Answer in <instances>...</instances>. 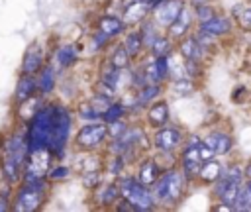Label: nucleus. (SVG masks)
<instances>
[{
    "label": "nucleus",
    "mask_w": 251,
    "mask_h": 212,
    "mask_svg": "<svg viewBox=\"0 0 251 212\" xmlns=\"http://www.w3.org/2000/svg\"><path fill=\"white\" fill-rule=\"evenodd\" d=\"M200 145V143H198ZM198 145H186V149H184V155H182V159H190V161H200V157H198Z\"/></svg>",
    "instance_id": "obj_41"
},
{
    "label": "nucleus",
    "mask_w": 251,
    "mask_h": 212,
    "mask_svg": "<svg viewBox=\"0 0 251 212\" xmlns=\"http://www.w3.org/2000/svg\"><path fill=\"white\" fill-rule=\"evenodd\" d=\"M239 22L243 27H251V8H245L243 12H239Z\"/></svg>",
    "instance_id": "obj_44"
},
{
    "label": "nucleus",
    "mask_w": 251,
    "mask_h": 212,
    "mask_svg": "<svg viewBox=\"0 0 251 212\" xmlns=\"http://www.w3.org/2000/svg\"><path fill=\"white\" fill-rule=\"evenodd\" d=\"M80 116H82V118H88V120H96V118H100V114H96V112L90 108V104L84 106V108L80 110Z\"/></svg>",
    "instance_id": "obj_45"
},
{
    "label": "nucleus",
    "mask_w": 251,
    "mask_h": 212,
    "mask_svg": "<svg viewBox=\"0 0 251 212\" xmlns=\"http://www.w3.org/2000/svg\"><path fill=\"white\" fill-rule=\"evenodd\" d=\"M229 27H231V24H229L227 18H218V16H214V18H210V20H206V22H200V29L212 33L214 37L227 33Z\"/></svg>",
    "instance_id": "obj_12"
},
{
    "label": "nucleus",
    "mask_w": 251,
    "mask_h": 212,
    "mask_svg": "<svg viewBox=\"0 0 251 212\" xmlns=\"http://www.w3.org/2000/svg\"><path fill=\"white\" fill-rule=\"evenodd\" d=\"M110 104H112V102H110V98H108V96H104V94H100V92L90 100V108H92L96 114H100V116H102V112H104Z\"/></svg>",
    "instance_id": "obj_35"
},
{
    "label": "nucleus",
    "mask_w": 251,
    "mask_h": 212,
    "mask_svg": "<svg viewBox=\"0 0 251 212\" xmlns=\"http://www.w3.org/2000/svg\"><path fill=\"white\" fill-rule=\"evenodd\" d=\"M122 29H124V22L118 20V18H114V16H104V18L98 22V31H102V33L108 35V37L118 35Z\"/></svg>",
    "instance_id": "obj_16"
},
{
    "label": "nucleus",
    "mask_w": 251,
    "mask_h": 212,
    "mask_svg": "<svg viewBox=\"0 0 251 212\" xmlns=\"http://www.w3.org/2000/svg\"><path fill=\"white\" fill-rule=\"evenodd\" d=\"M43 65V51L37 43H31L25 53H24V59H22V73L25 75H35Z\"/></svg>",
    "instance_id": "obj_9"
},
{
    "label": "nucleus",
    "mask_w": 251,
    "mask_h": 212,
    "mask_svg": "<svg viewBox=\"0 0 251 212\" xmlns=\"http://www.w3.org/2000/svg\"><path fill=\"white\" fill-rule=\"evenodd\" d=\"M75 59H76V49H75L73 45H63V47H59V51H57V61H59L63 67L75 63Z\"/></svg>",
    "instance_id": "obj_25"
},
{
    "label": "nucleus",
    "mask_w": 251,
    "mask_h": 212,
    "mask_svg": "<svg viewBox=\"0 0 251 212\" xmlns=\"http://www.w3.org/2000/svg\"><path fill=\"white\" fill-rule=\"evenodd\" d=\"M37 88V80L31 77V75H22V79L18 80V86H16V100L18 102H24V100H29L33 96Z\"/></svg>",
    "instance_id": "obj_11"
},
{
    "label": "nucleus",
    "mask_w": 251,
    "mask_h": 212,
    "mask_svg": "<svg viewBox=\"0 0 251 212\" xmlns=\"http://www.w3.org/2000/svg\"><path fill=\"white\" fill-rule=\"evenodd\" d=\"M155 65H157V73L163 79L169 77V63H167V55H161V57H155Z\"/></svg>",
    "instance_id": "obj_38"
},
{
    "label": "nucleus",
    "mask_w": 251,
    "mask_h": 212,
    "mask_svg": "<svg viewBox=\"0 0 251 212\" xmlns=\"http://www.w3.org/2000/svg\"><path fill=\"white\" fill-rule=\"evenodd\" d=\"M192 90H194V84H192L188 79H176V80L173 82V92H175L176 96H188Z\"/></svg>",
    "instance_id": "obj_29"
},
{
    "label": "nucleus",
    "mask_w": 251,
    "mask_h": 212,
    "mask_svg": "<svg viewBox=\"0 0 251 212\" xmlns=\"http://www.w3.org/2000/svg\"><path fill=\"white\" fill-rule=\"evenodd\" d=\"M220 173H222V165H220V163H216L214 159L204 161V165H200V171H198V175H200L204 181H208V183L218 181Z\"/></svg>",
    "instance_id": "obj_20"
},
{
    "label": "nucleus",
    "mask_w": 251,
    "mask_h": 212,
    "mask_svg": "<svg viewBox=\"0 0 251 212\" xmlns=\"http://www.w3.org/2000/svg\"><path fill=\"white\" fill-rule=\"evenodd\" d=\"M27 139L24 132H14L4 147V155H2V171L6 175L8 181H16L20 177V173L25 167V159H27Z\"/></svg>",
    "instance_id": "obj_1"
},
{
    "label": "nucleus",
    "mask_w": 251,
    "mask_h": 212,
    "mask_svg": "<svg viewBox=\"0 0 251 212\" xmlns=\"http://www.w3.org/2000/svg\"><path fill=\"white\" fill-rule=\"evenodd\" d=\"M184 8V4H182V0H161L159 2V6H157V10H155V22L159 24V26H163V27H167L176 16H178V12Z\"/></svg>",
    "instance_id": "obj_8"
},
{
    "label": "nucleus",
    "mask_w": 251,
    "mask_h": 212,
    "mask_svg": "<svg viewBox=\"0 0 251 212\" xmlns=\"http://www.w3.org/2000/svg\"><path fill=\"white\" fill-rule=\"evenodd\" d=\"M188 24H190V14H188L186 8H182V10L178 12V16H176L167 27H169V33H171L173 37H180V35L188 29Z\"/></svg>",
    "instance_id": "obj_15"
},
{
    "label": "nucleus",
    "mask_w": 251,
    "mask_h": 212,
    "mask_svg": "<svg viewBox=\"0 0 251 212\" xmlns=\"http://www.w3.org/2000/svg\"><path fill=\"white\" fill-rule=\"evenodd\" d=\"M159 175V165L155 161H145L139 167V183L143 186H151Z\"/></svg>",
    "instance_id": "obj_18"
},
{
    "label": "nucleus",
    "mask_w": 251,
    "mask_h": 212,
    "mask_svg": "<svg viewBox=\"0 0 251 212\" xmlns=\"http://www.w3.org/2000/svg\"><path fill=\"white\" fill-rule=\"evenodd\" d=\"M53 106H43V108L35 110V114L31 118V124H29V130L25 133L27 151L47 149L49 135H51V122H53Z\"/></svg>",
    "instance_id": "obj_2"
},
{
    "label": "nucleus",
    "mask_w": 251,
    "mask_h": 212,
    "mask_svg": "<svg viewBox=\"0 0 251 212\" xmlns=\"http://www.w3.org/2000/svg\"><path fill=\"white\" fill-rule=\"evenodd\" d=\"M198 157H200V161H210L216 157V151L212 147H208L206 143H200L198 145Z\"/></svg>",
    "instance_id": "obj_39"
},
{
    "label": "nucleus",
    "mask_w": 251,
    "mask_h": 212,
    "mask_svg": "<svg viewBox=\"0 0 251 212\" xmlns=\"http://www.w3.org/2000/svg\"><path fill=\"white\" fill-rule=\"evenodd\" d=\"M147 120H149L153 126H163V124H167V120H169V106H167L165 102H155V104L149 108V112H147Z\"/></svg>",
    "instance_id": "obj_17"
},
{
    "label": "nucleus",
    "mask_w": 251,
    "mask_h": 212,
    "mask_svg": "<svg viewBox=\"0 0 251 212\" xmlns=\"http://www.w3.org/2000/svg\"><path fill=\"white\" fill-rule=\"evenodd\" d=\"M245 188H247V192H249V196H251V179L247 181V185H245Z\"/></svg>",
    "instance_id": "obj_48"
},
{
    "label": "nucleus",
    "mask_w": 251,
    "mask_h": 212,
    "mask_svg": "<svg viewBox=\"0 0 251 212\" xmlns=\"http://www.w3.org/2000/svg\"><path fill=\"white\" fill-rule=\"evenodd\" d=\"M145 14H147V6H145L141 0L131 2V4H127V6H126L124 22H126V24H135V22H139Z\"/></svg>",
    "instance_id": "obj_19"
},
{
    "label": "nucleus",
    "mask_w": 251,
    "mask_h": 212,
    "mask_svg": "<svg viewBox=\"0 0 251 212\" xmlns=\"http://www.w3.org/2000/svg\"><path fill=\"white\" fill-rule=\"evenodd\" d=\"M8 210H10V202H8V198L0 196V212H8Z\"/></svg>",
    "instance_id": "obj_47"
},
{
    "label": "nucleus",
    "mask_w": 251,
    "mask_h": 212,
    "mask_svg": "<svg viewBox=\"0 0 251 212\" xmlns=\"http://www.w3.org/2000/svg\"><path fill=\"white\" fill-rule=\"evenodd\" d=\"M127 63H129V53H127L124 47H118V49L114 51L112 59H110V65H112L114 69H126Z\"/></svg>",
    "instance_id": "obj_27"
},
{
    "label": "nucleus",
    "mask_w": 251,
    "mask_h": 212,
    "mask_svg": "<svg viewBox=\"0 0 251 212\" xmlns=\"http://www.w3.org/2000/svg\"><path fill=\"white\" fill-rule=\"evenodd\" d=\"M167 63H169V75L176 80V79H188V73H186V67H184V61L176 59V57H167Z\"/></svg>",
    "instance_id": "obj_22"
},
{
    "label": "nucleus",
    "mask_w": 251,
    "mask_h": 212,
    "mask_svg": "<svg viewBox=\"0 0 251 212\" xmlns=\"http://www.w3.org/2000/svg\"><path fill=\"white\" fill-rule=\"evenodd\" d=\"M151 47H153V53H155V57H161V55H169V51H171V41H169L167 37H159V35H157V39L151 43Z\"/></svg>",
    "instance_id": "obj_33"
},
{
    "label": "nucleus",
    "mask_w": 251,
    "mask_h": 212,
    "mask_svg": "<svg viewBox=\"0 0 251 212\" xmlns=\"http://www.w3.org/2000/svg\"><path fill=\"white\" fill-rule=\"evenodd\" d=\"M200 165H202V161H190V159H182V169H184V175H186V177H194V175H198Z\"/></svg>",
    "instance_id": "obj_37"
},
{
    "label": "nucleus",
    "mask_w": 251,
    "mask_h": 212,
    "mask_svg": "<svg viewBox=\"0 0 251 212\" xmlns=\"http://www.w3.org/2000/svg\"><path fill=\"white\" fill-rule=\"evenodd\" d=\"M118 196H120V188H118V185H114V183L104 185L102 190H100V202H104V204L114 202Z\"/></svg>",
    "instance_id": "obj_28"
},
{
    "label": "nucleus",
    "mask_w": 251,
    "mask_h": 212,
    "mask_svg": "<svg viewBox=\"0 0 251 212\" xmlns=\"http://www.w3.org/2000/svg\"><path fill=\"white\" fill-rule=\"evenodd\" d=\"M231 208H233V210H239V212H249V210H251V196H249L247 188H239V190H237Z\"/></svg>",
    "instance_id": "obj_23"
},
{
    "label": "nucleus",
    "mask_w": 251,
    "mask_h": 212,
    "mask_svg": "<svg viewBox=\"0 0 251 212\" xmlns=\"http://www.w3.org/2000/svg\"><path fill=\"white\" fill-rule=\"evenodd\" d=\"M41 73H39V79H37V88L43 92V94H47V92H51L53 90V86H55V75H53V69L51 67H43V69H39Z\"/></svg>",
    "instance_id": "obj_21"
},
{
    "label": "nucleus",
    "mask_w": 251,
    "mask_h": 212,
    "mask_svg": "<svg viewBox=\"0 0 251 212\" xmlns=\"http://www.w3.org/2000/svg\"><path fill=\"white\" fill-rule=\"evenodd\" d=\"M159 84L157 82H149V84H143V88H139V94H137V104H145L149 102L151 98H155L159 94Z\"/></svg>",
    "instance_id": "obj_24"
},
{
    "label": "nucleus",
    "mask_w": 251,
    "mask_h": 212,
    "mask_svg": "<svg viewBox=\"0 0 251 212\" xmlns=\"http://www.w3.org/2000/svg\"><path fill=\"white\" fill-rule=\"evenodd\" d=\"M153 141H155V147H159L161 151H171L182 141V133L176 128H163L155 133Z\"/></svg>",
    "instance_id": "obj_10"
},
{
    "label": "nucleus",
    "mask_w": 251,
    "mask_h": 212,
    "mask_svg": "<svg viewBox=\"0 0 251 212\" xmlns=\"http://www.w3.org/2000/svg\"><path fill=\"white\" fill-rule=\"evenodd\" d=\"M108 133H110V137L112 139H116V137H120L127 128H126V124L122 122V118H118V120H112V122H108Z\"/></svg>",
    "instance_id": "obj_36"
},
{
    "label": "nucleus",
    "mask_w": 251,
    "mask_h": 212,
    "mask_svg": "<svg viewBox=\"0 0 251 212\" xmlns=\"http://www.w3.org/2000/svg\"><path fill=\"white\" fill-rule=\"evenodd\" d=\"M143 75H145V79H147V82H161V77H159V73H157V65H155V57H151L147 63H145V67H143Z\"/></svg>",
    "instance_id": "obj_30"
},
{
    "label": "nucleus",
    "mask_w": 251,
    "mask_h": 212,
    "mask_svg": "<svg viewBox=\"0 0 251 212\" xmlns=\"http://www.w3.org/2000/svg\"><path fill=\"white\" fill-rule=\"evenodd\" d=\"M245 175L251 179V163H249V167H247V171H245Z\"/></svg>",
    "instance_id": "obj_49"
},
{
    "label": "nucleus",
    "mask_w": 251,
    "mask_h": 212,
    "mask_svg": "<svg viewBox=\"0 0 251 212\" xmlns=\"http://www.w3.org/2000/svg\"><path fill=\"white\" fill-rule=\"evenodd\" d=\"M122 114H124V106L122 104H110L104 112H102V120L108 124V122H112V120H118V118H122Z\"/></svg>",
    "instance_id": "obj_34"
},
{
    "label": "nucleus",
    "mask_w": 251,
    "mask_h": 212,
    "mask_svg": "<svg viewBox=\"0 0 251 212\" xmlns=\"http://www.w3.org/2000/svg\"><path fill=\"white\" fill-rule=\"evenodd\" d=\"M124 49L129 53V55H135L139 49H141V37L139 33H129L124 41Z\"/></svg>",
    "instance_id": "obj_32"
},
{
    "label": "nucleus",
    "mask_w": 251,
    "mask_h": 212,
    "mask_svg": "<svg viewBox=\"0 0 251 212\" xmlns=\"http://www.w3.org/2000/svg\"><path fill=\"white\" fill-rule=\"evenodd\" d=\"M178 51H180L182 59L202 61V57H204V47H202V45L196 41V37H188V39H184V41L180 43Z\"/></svg>",
    "instance_id": "obj_13"
},
{
    "label": "nucleus",
    "mask_w": 251,
    "mask_h": 212,
    "mask_svg": "<svg viewBox=\"0 0 251 212\" xmlns=\"http://www.w3.org/2000/svg\"><path fill=\"white\" fill-rule=\"evenodd\" d=\"M157 27L153 26V24H143V27H141V31H139V37H141V45H145V47H151V43L157 39Z\"/></svg>",
    "instance_id": "obj_26"
},
{
    "label": "nucleus",
    "mask_w": 251,
    "mask_h": 212,
    "mask_svg": "<svg viewBox=\"0 0 251 212\" xmlns=\"http://www.w3.org/2000/svg\"><path fill=\"white\" fill-rule=\"evenodd\" d=\"M106 135H108L106 124H100V122H98V124H88V126L80 128V132L76 133V143H78L80 147L90 149V147L100 145V143L106 139Z\"/></svg>",
    "instance_id": "obj_7"
},
{
    "label": "nucleus",
    "mask_w": 251,
    "mask_h": 212,
    "mask_svg": "<svg viewBox=\"0 0 251 212\" xmlns=\"http://www.w3.org/2000/svg\"><path fill=\"white\" fill-rule=\"evenodd\" d=\"M182 192V177L178 171H167L163 177H157L153 183V200L155 202H176Z\"/></svg>",
    "instance_id": "obj_4"
},
{
    "label": "nucleus",
    "mask_w": 251,
    "mask_h": 212,
    "mask_svg": "<svg viewBox=\"0 0 251 212\" xmlns=\"http://www.w3.org/2000/svg\"><path fill=\"white\" fill-rule=\"evenodd\" d=\"M196 18H198L200 22H206V20L214 18V10H212L210 6H200L198 12H196Z\"/></svg>",
    "instance_id": "obj_40"
},
{
    "label": "nucleus",
    "mask_w": 251,
    "mask_h": 212,
    "mask_svg": "<svg viewBox=\"0 0 251 212\" xmlns=\"http://www.w3.org/2000/svg\"><path fill=\"white\" fill-rule=\"evenodd\" d=\"M71 133V114L63 106H53V122H51V135L47 149L53 155H61L65 149V143Z\"/></svg>",
    "instance_id": "obj_3"
},
{
    "label": "nucleus",
    "mask_w": 251,
    "mask_h": 212,
    "mask_svg": "<svg viewBox=\"0 0 251 212\" xmlns=\"http://www.w3.org/2000/svg\"><path fill=\"white\" fill-rule=\"evenodd\" d=\"M220 177H224V179H226V181H229V183L239 185V183H241V179H243V171H241L237 165H233V167H229V169H224V167H222Z\"/></svg>",
    "instance_id": "obj_31"
},
{
    "label": "nucleus",
    "mask_w": 251,
    "mask_h": 212,
    "mask_svg": "<svg viewBox=\"0 0 251 212\" xmlns=\"http://www.w3.org/2000/svg\"><path fill=\"white\" fill-rule=\"evenodd\" d=\"M43 190H45V183L41 177L25 179L24 186L18 190V196H16V210L18 212L37 210L43 202Z\"/></svg>",
    "instance_id": "obj_5"
},
{
    "label": "nucleus",
    "mask_w": 251,
    "mask_h": 212,
    "mask_svg": "<svg viewBox=\"0 0 251 212\" xmlns=\"http://www.w3.org/2000/svg\"><path fill=\"white\" fill-rule=\"evenodd\" d=\"M69 175V167H53V171H49L51 179H65Z\"/></svg>",
    "instance_id": "obj_43"
},
{
    "label": "nucleus",
    "mask_w": 251,
    "mask_h": 212,
    "mask_svg": "<svg viewBox=\"0 0 251 212\" xmlns=\"http://www.w3.org/2000/svg\"><path fill=\"white\" fill-rule=\"evenodd\" d=\"M120 188V194L135 208V210H149L153 208L155 200H153V194L147 190V186H143L139 181L131 179V177H126L120 181L118 185Z\"/></svg>",
    "instance_id": "obj_6"
},
{
    "label": "nucleus",
    "mask_w": 251,
    "mask_h": 212,
    "mask_svg": "<svg viewBox=\"0 0 251 212\" xmlns=\"http://www.w3.org/2000/svg\"><path fill=\"white\" fill-rule=\"evenodd\" d=\"M202 143H206L208 147H212L214 151H216V155L220 153H227L229 149H231V137L227 135V133H210V135H206L204 137V141Z\"/></svg>",
    "instance_id": "obj_14"
},
{
    "label": "nucleus",
    "mask_w": 251,
    "mask_h": 212,
    "mask_svg": "<svg viewBox=\"0 0 251 212\" xmlns=\"http://www.w3.org/2000/svg\"><path fill=\"white\" fill-rule=\"evenodd\" d=\"M122 165H124V157L118 155V157L114 159V163L110 165V171H112V173H120V171H122Z\"/></svg>",
    "instance_id": "obj_46"
},
{
    "label": "nucleus",
    "mask_w": 251,
    "mask_h": 212,
    "mask_svg": "<svg viewBox=\"0 0 251 212\" xmlns=\"http://www.w3.org/2000/svg\"><path fill=\"white\" fill-rule=\"evenodd\" d=\"M149 2H153V4H155V2H161V0H149Z\"/></svg>",
    "instance_id": "obj_50"
},
{
    "label": "nucleus",
    "mask_w": 251,
    "mask_h": 212,
    "mask_svg": "<svg viewBox=\"0 0 251 212\" xmlns=\"http://www.w3.org/2000/svg\"><path fill=\"white\" fill-rule=\"evenodd\" d=\"M82 183H84V186H96V185H98V173H96L94 169H92V171H88V173L84 175Z\"/></svg>",
    "instance_id": "obj_42"
}]
</instances>
